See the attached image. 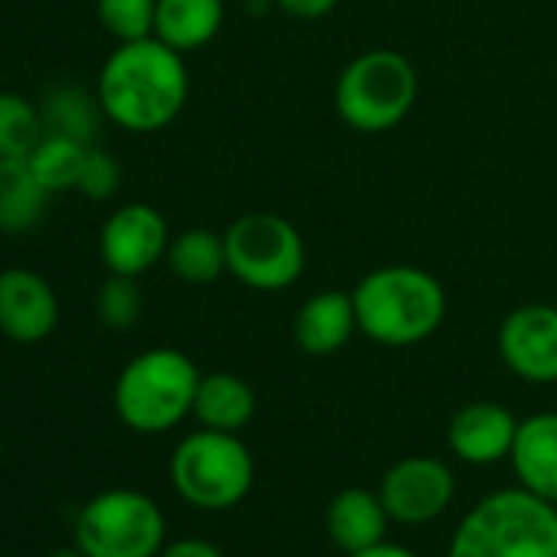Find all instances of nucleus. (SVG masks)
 <instances>
[{
    "label": "nucleus",
    "instance_id": "f257e3e1",
    "mask_svg": "<svg viewBox=\"0 0 557 557\" xmlns=\"http://www.w3.org/2000/svg\"><path fill=\"white\" fill-rule=\"evenodd\" d=\"M96 96L112 125L135 135L161 132L184 112L190 96L184 53L158 37L119 44L99 70Z\"/></svg>",
    "mask_w": 557,
    "mask_h": 557
},
{
    "label": "nucleus",
    "instance_id": "f03ea898",
    "mask_svg": "<svg viewBox=\"0 0 557 557\" xmlns=\"http://www.w3.org/2000/svg\"><path fill=\"white\" fill-rule=\"evenodd\" d=\"M358 332L384 348H413L433 338L449 312L443 283L410 262L377 265L351 289Z\"/></svg>",
    "mask_w": 557,
    "mask_h": 557
},
{
    "label": "nucleus",
    "instance_id": "7ed1b4c3",
    "mask_svg": "<svg viewBox=\"0 0 557 557\" xmlns=\"http://www.w3.org/2000/svg\"><path fill=\"white\" fill-rule=\"evenodd\" d=\"M446 557H557V505L521 485L498 488L459 518Z\"/></svg>",
    "mask_w": 557,
    "mask_h": 557
},
{
    "label": "nucleus",
    "instance_id": "20e7f679",
    "mask_svg": "<svg viewBox=\"0 0 557 557\" xmlns=\"http://www.w3.org/2000/svg\"><path fill=\"white\" fill-rule=\"evenodd\" d=\"M197 364L177 348L135 355L115 381V413L135 433H168L194 413Z\"/></svg>",
    "mask_w": 557,
    "mask_h": 557
},
{
    "label": "nucleus",
    "instance_id": "39448f33",
    "mask_svg": "<svg viewBox=\"0 0 557 557\" xmlns=\"http://www.w3.org/2000/svg\"><path fill=\"white\" fill-rule=\"evenodd\" d=\"M420 79L413 63L397 50L358 53L335 83L338 119L361 135H384L397 128L417 106Z\"/></svg>",
    "mask_w": 557,
    "mask_h": 557
},
{
    "label": "nucleus",
    "instance_id": "423d86ee",
    "mask_svg": "<svg viewBox=\"0 0 557 557\" xmlns=\"http://www.w3.org/2000/svg\"><path fill=\"white\" fill-rule=\"evenodd\" d=\"M252 479V453L236 433L200 426L171 453V482L177 495L203 511H226L239 505L249 495Z\"/></svg>",
    "mask_w": 557,
    "mask_h": 557
},
{
    "label": "nucleus",
    "instance_id": "0eeeda50",
    "mask_svg": "<svg viewBox=\"0 0 557 557\" xmlns=\"http://www.w3.org/2000/svg\"><path fill=\"white\" fill-rule=\"evenodd\" d=\"M226 272L252 293H283L306 272V239L283 213L249 210L226 230Z\"/></svg>",
    "mask_w": 557,
    "mask_h": 557
},
{
    "label": "nucleus",
    "instance_id": "6e6552de",
    "mask_svg": "<svg viewBox=\"0 0 557 557\" xmlns=\"http://www.w3.org/2000/svg\"><path fill=\"white\" fill-rule=\"evenodd\" d=\"M158 502L135 488H109L86 502L76 518V544L89 557H158L164 547Z\"/></svg>",
    "mask_w": 557,
    "mask_h": 557
},
{
    "label": "nucleus",
    "instance_id": "1a4fd4ad",
    "mask_svg": "<svg viewBox=\"0 0 557 557\" xmlns=\"http://www.w3.org/2000/svg\"><path fill=\"white\" fill-rule=\"evenodd\" d=\"M391 521L420 528L436 521L456 495V475L440 456H404L397 459L377 488Z\"/></svg>",
    "mask_w": 557,
    "mask_h": 557
},
{
    "label": "nucleus",
    "instance_id": "9d476101",
    "mask_svg": "<svg viewBox=\"0 0 557 557\" xmlns=\"http://www.w3.org/2000/svg\"><path fill=\"white\" fill-rule=\"evenodd\" d=\"M168 220L151 203H122L99 233V256L112 275H145L168 256Z\"/></svg>",
    "mask_w": 557,
    "mask_h": 557
},
{
    "label": "nucleus",
    "instance_id": "9b49d317",
    "mask_svg": "<svg viewBox=\"0 0 557 557\" xmlns=\"http://www.w3.org/2000/svg\"><path fill=\"white\" fill-rule=\"evenodd\" d=\"M498 355L505 368L528 384L557 381V306L528 302L498 325Z\"/></svg>",
    "mask_w": 557,
    "mask_h": 557
},
{
    "label": "nucleus",
    "instance_id": "f8f14e48",
    "mask_svg": "<svg viewBox=\"0 0 557 557\" xmlns=\"http://www.w3.org/2000/svg\"><path fill=\"white\" fill-rule=\"evenodd\" d=\"M60 322V299L34 269H0V335L17 345H37L53 335Z\"/></svg>",
    "mask_w": 557,
    "mask_h": 557
},
{
    "label": "nucleus",
    "instance_id": "ddd939ff",
    "mask_svg": "<svg viewBox=\"0 0 557 557\" xmlns=\"http://www.w3.org/2000/svg\"><path fill=\"white\" fill-rule=\"evenodd\" d=\"M518 433V420L505 404L472 400L459 407L446 426L449 453L466 466H495L508 459Z\"/></svg>",
    "mask_w": 557,
    "mask_h": 557
},
{
    "label": "nucleus",
    "instance_id": "4468645a",
    "mask_svg": "<svg viewBox=\"0 0 557 557\" xmlns=\"http://www.w3.org/2000/svg\"><path fill=\"white\" fill-rule=\"evenodd\" d=\"M508 462L521 488L557 505V413L554 410H541L518 420Z\"/></svg>",
    "mask_w": 557,
    "mask_h": 557
},
{
    "label": "nucleus",
    "instance_id": "2eb2a0df",
    "mask_svg": "<svg viewBox=\"0 0 557 557\" xmlns=\"http://www.w3.org/2000/svg\"><path fill=\"white\" fill-rule=\"evenodd\" d=\"M358 332V312L351 293L342 289H325L306 299L296 312L293 335L296 345L312 355V358H329L338 355Z\"/></svg>",
    "mask_w": 557,
    "mask_h": 557
},
{
    "label": "nucleus",
    "instance_id": "dca6fc26",
    "mask_svg": "<svg viewBox=\"0 0 557 557\" xmlns=\"http://www.w3.org/2000/svg\"><path fill=\"white\" fill-rule=\"evenodd\" d=\"M387 524H391V515L381 495L371 488H358V485L342 488L329 502V511H325V531L332 544L345 554L387 541Z\"/></svg>",
    "mask_w": 557,
    "mask_h": 557
},
{
    "label": "nucleus",
    "instance_id": "f3484780",
    "mask_svg": "<svg viewBox=\"0 0 557 557\" xmlns=\"http://www.w3.org/2000/svg\"><path fill=\"white\" fill-rule=\"evenodd\" d=\"M226 0H158L154 37L177 53L203 50L223 27Z\"/></svg>",
    "mask_w": 557,
    "mask_h": 557
},
{
    "label": "nucleus",
    "instance_id": "a211bd4d",
    "mask_svg": "<svg viewBox=\"0 0 557 557\" xmlns=\"http://www.w3.org/2000/svg\"><path fill=\"white\" fill-rule=\"evenodd\" d=\"M194 417L207 430L239 433L256 417V391L230 371L200 374L194 394Z\"/></svg>",
    "mask_w": 557,
    "mask_h": 557
},
{
    "label": "nucleus",
    "instance_id": "6ab92c4d",
    "mask_svg": "<svg viewBox=\"0 0 557 557\" xmlns=\"http://www.w3.org/2000/svg\"><path fill=\"white\" fill-rule=\"evenodd\" d=\"M47 187L34 177L27 158H0V230L24 233L47 210Z\"/></svg>",
    "mask_w": 557,
    "mask_h": 557
},
{
    "label": "nucleus",
    "instance_id": "aec40b11",
    "mask_svg": "<svg viewBox=\"0 0 557 557\" xmlns=\"http://www.w3.org/2000/svg\"><path fill=\"white\" fill-rule=\"evenodd\" d=\"M164 262L181 278V283L207 286V283H213V278H220L226 272V243H223V233H213L207 226L181 230L177 236H171V246H168Z\"/></svg>",
    "mask_w": 557,
    "mask_h": 557
},
{
    "label": "nucleus",
    "instance_id": "412c9836",
    "mask_svg": "<svg viewBox=\"0 0 557 557\" xmlns=\"http://www.w3.org/2000/svg\"><path fill=\"white\" fill-rule=\"evenodd\" d=\"M40 112H44L47 132L76 138V141H83V145H96L99 125H102V119H106L99 96H89L86 89H76V86L53 89V92L44 99Z\"/></svg>",
    "mask_w": 557,
    "mask_h": 557
},
{
    "label": "nucleus",
    "instance_id": "4be33fe9",
    "mask_svg": "<svg viewBox=\"0 0 557 557\" xmlns=\"http://www.w3.org/2000/svg\"><path fill=\"white\" fill-rule=\"evenodd\" d=\"M89 148L92 145H83L76 138L47 132L40 138V145L27 154V164H30L34 177L47 187L50 197L53 194H66V190L79 187V174H83Z\"/></svg>",
    "mask_w": 557,
    "mask_h": 557
},
{
    "label": "nucleus",
    "instance_id": "5701e85b",
    "mask_svg": "<svg viewBox=\"0 0 557 557\" xmlns=\"http://www.w3.org/2000/svg\"><path fill=\"white\" fill-rule=\"evenodd\" d=\"M44 135L40 106L17 92H0V158H27Z\"/></svg>",
    "mask_w": 557,
    "mask_h": 557
},
{
    "label": "nucleus",
    "instance_id": "b1692460",
    "mask_svg": "<svg viewBox=\"0 0 557 557\" xmlns=\"http://www.w3.org/2000/svg\"><path fill=\"white\" fill-rule=\"evenodd\" d=\"M99 24L119 44L154 37L158 0H96Z\"/></svg>",
    "mask_w": 557,
    "mask_h": 557
},
{
    "label": "nucleus",
    "instance_id": "393cba45",
    "mask_svg": "<svg viewBox=\"0 0 557 557\" xmlns=\"http://www.w3.org/2000/svg\"><path fill=\"white\" fill-rule=\"evenodd\" d=\"M141 289H138V278L132 275H112L102 283L99 296H96V312L99 322L112 332H128L138 319H141Z\"/></svg>",
    "mask_w": 557,
    "mask_h": 557
},
{
    "label": "nucleus",
    "instance_id": "a878e982",
    "mask_svg": "<svg viewBox=\"0 0 557 557\" xmlns=\"http://www.w3.org/2000/svg\"><path fill=\"white\" fill-rule=\"evenodd\" d=\"M119 187H122V164L115 161L112 151L92 145L89 154H86V164H83L76 190L83 197H89V200H109V197H115Z\"/></svg>",
    "mask_w": 557,
    "mask_h": 557
},
{
    "label": "nucleus",
    "instance_id": "bb28decb",
    "mask_svg": "<svg viewBox=\"0 0 557 557\" xmlns=\"http://www.w3.org/2000/svg\"><path fill=\"white\" fill-rule=\"evenodd\" d=\"M272 4L296 21H322L338 8V0H272Z\"/></svg>",
    "mask_w": 557,
    "mask_h": 557
},
{
    "label": "nucleus",
    "instance_id": "cd10ccee",
    "mask_svg": "<svg viewBox=\"0 0 557 557\" xmlns=\"http://www.w3.org/2000/svg\"><path fill=\"white\" fill-rule=\"evenodd\" d=\"M158 557H223V550L203 537H181V541L164 544Z\"/></svg>",
    "mask_w": 557,
    "mask_h": 557
},
{
    "label": "nucleus",
    "instance_id": "c85d7f7f",
    "mask_svg": "<svg viewBox=\"0 0 557 557\" xmlns=\"http://www.w3.org/2000/svg\"><path fill=\"white\" fill-rule=\"evenodd\" d=\"M345 557H417V554L410 547H404V544L381 541L374 547H364V550H355V554H345Z\"/></svg>",
    "mask_w": 557,
    "mask_h": 557
},
{
    "label": "nucleus",
    "instance_id": "c756f323",
    "mask_svg": "<svg viewBox=\"0 0 557 557\" xmlns=\"http://www.w3.org/2000/svg\"><path fill=\"white\" fill-rule=\"evenodd\" d=\"M53 557H89V554L76 544V547H63V550H57Z\"/></svg>",
    "mask_w": 557,
    "mask_h": 557
},
{
    "label": "nucleus",
    "instance_id": "7c9ffc66",
    "mask_svg": "<svg viewBox=\"0 0 557 557\" xmlns=\"http://www.w3.org/2000/svg\"><path fill=\"white\" fill-rule=\"evenodd\" d=\"M236 4H259V0H236Z\"/></svg>",
    "mask_w": 557,
    "mask_h": 557
}]
</instances>
